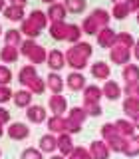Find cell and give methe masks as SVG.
<instances>
[{
	"label": "cell",
	"instance_id": "obj_1",
	"mask_svg": "<svg viewBox=\"0 0 139 159\" xmlns=\"http://www.w3.org/2000/svg\"><path fill=\"white\" fill-rule=\"evenodd\" d=\"M93 48L89 42H78L72 44V48L66 50V66H70L74 72H82L87 66V60L92 58Z\"/></svg>",
	"mask_w": 139,
	"mask_h": 159
},
{
	"label": "cell",
	"instance_id": "obj_2",
	"mask_svg": "<svg viewBox=\"0 0 139 159\" xmlns=\"http://www.w3.org/2000/svg\"><path fill=\"white\" fill-rule=\"evenodd\" d=\"M131 48H125V46H119V44H113V48L109 50V60L117 66H125L129 64V58H131Z\"/></svg>",
	"mask_w": 139,
	"mask_h": 159
},
{
	"label": "cell",
	"instance_id": "obj_3",
	"mask_svg": "<svg viewBox=\"0 0 139 159\" xmlns=\"http://www.w3.org/2000/svg\"><path fill=\"white\" fill-rule=\"evenodd\" d=\"M46 64H48V68L52 70V72H60V70L66 66V54H64L62 50H58V48L50 50Z\"/></svg>",
	"mask_w": 139,
	"mask_h": 159
},
{
	"label": "cell",
	"instance_id": "obj_4",
	"mask_svg": "<svg viewBox=\"0 0 139 159\" xmlns=\"http://www.w3.org/2000/svg\"><path fill=\"white\" fill-rule=\"evenodd\" d=\"M48 107L54 116H64V111H68V99L62 93H54L48 98Z\"/></svg>",
	"mask_w": 139,
	"mask_h": 159
},
{
	"label": "cell",
	"instance_id": "obj_5",
	"mask_svg": "<svg viewBox=\"0 0 139 159\" xmlns=\"http://www.w3.org/2000/svg\"><path fill=\"white\" fill-rule=\"evenodd\" d=\"M6 133H8L10 139H18V141H22V139H26L30 135V127L26 125V123H22V121H12L6 127Z\"/></svg>",
	"mask_w": 139,
	"mask_h": 159
},
{
	"label": "cell",
	"instance_id": "obj_6",
	"mask_svg": "<svg viewBox=\"0 0 139 159\" xmlns=\"http://www.w3.org/2000/svg\"><path fill=\"white\" fill-rule=\"evenodd\" d=\"M89 155H92V159H109V147L107 143L103 141V139H96V141L89 143Z\"/></svg>",
	"mask_w": 139,
	"mask_h": 159
},
{
	"label": "cell",
	"instance_id": "obj_7",
	"mask_svg": "<svg viewBox=\"0 0 139 159\" xmlns=\"http://www.w3.org/2000/svg\"><path fill=\"white\" fill-rule=\"evenodd\" d=\"M46 14H48L50 22H66L68 10H66V6H64V2H54V4H50V6H48Z\"/></svg>",
	"mask_w": 139,
	"mask_h": 159
},
{
	"label": "cell",
	"instance_id": "obj_8",
	"mask_svg": "<svg viewBox=\"0 0 139 159\" xmlns=\"http://www.w3.org/2000/svg\"><path fill=\"white\" fill-rule=\"evenodd\" d=\"M115 36H117V32L115 30H111V28H101L97 32V46L99 48H109L111 50L113 48V44H115Z\"/></svg>",
	"mask_w": 139,
	"mask_h": 159
},
{
	"label": "cell",
	"instance_id": "obj_9",
	"mask_svg": "<svg viewBox=\"0 0 139 159\" xmlns=\"http://www.w3.org/2000/svg\"><path fill=\"white\" fill-rule=\"evenodd\" d=\"M101 92H103V98H107V99H111V102H115V99H119V98H121V93H123V88L119 86V84L115 82V80H107V82L103 84Z\"/></svg>",
	"mask_w": 139,
	"mask_h": 159
},
{
	"label": "cell",
	"instance_id": "obj_10",
	"mask_svg": "<svg viewBox=\"0 0 139 159\" xmlns=\"http://www.w3.org/2000/svg\"><path fill=\"white\" fill-rule=\"evenodd\" d=\"M66 86L72 89V92H79V89H83L87 86V84H86V76H83L82 72H70L66 76Z\"/></svg>",
	"mask_w": 139,
	"mask_h": 159
},
{
	"label": "cell",
	"instance_id": "obj_11",
	"mask_svg": "<svg viewBox=\"0 0 139 159\" xmlns=\"http://www.w3.org/2000/svg\"><path fill=\"white\" fill-rule=\"evenodd\" d=\"M115 127H117V131H119V135H123V137H131V135H135V123H133V119H129V117H119L115 119Z\"/></svg>",
	"mask_w": 139,
	"mask_h": 159
},
{
	"label": "cell",
	"instance_id": "obj_12",
	"mask_svg": "<svg viewBox=\"0 0 139 159\" xmlns=\"http://www.w3.org/2000/svg\"><path fill=\"white\" fill-rule=\"evenodd\" d=\"M101 98H103V92L97 84H87L83 88V103H99Z\"/></svg>",
	"mask_w": 139,
	"mask_h": 159
},
{
	"label": "cell",
	"instance_id": "obj_13",
	"mask_svg": "<svg viewBox=\"0 0 139 159\" xmlns=\"http://www.w3.org/2000/svg\"><path fill=\"white\" fill-rule=\"evenodd\" d=\"M26 117H28V121H32V123H42V121H46L48 119V111H46V107L44 106H30L26 107Z\"/></svg>",
	"mask_w": 139,
	"mask_h": 159
},
{
	"label": "cell",
	"instance_id": "obj_14",
	"mask_svg": "<svg viewBox=\"0 0 139 159\" xmlns=\"http://www.w3.org/2000/svg\"><path fill=\"white\" fill-rule=\"evenodd\" d=\"M46 86L52 93H62L64 86H66V78H62L58 72H50L46 78Z\"/></svg>",
	"mask_w": 139,
	"mask_h": 159
},
{
	"label": "cell",
	"instance_id": "obj_15",
	"mask_svg": "<svg viewBox=\"0 0 139 159\" xmlns=\"http://www.w3.org/2000/svg\"><path fill=\"white\" fill-rule=\"evenodd\" d=\"M89 70H92V76L96 80H109V74H111V68H109V64H105L103 60H97V62H93L92 66H89Z\"/></svg>",
	"mask_w": 139,
	"mask_h": 159
},
{
	"label": "cell",
	"instance_id": "obj_16",
	"mask_svg": "<svg viewBox=\"0 0 139 159\" xmlns=\"http://www.w3.org/2000/svg\"><path fill=\"white\" fill-rule=\"evenodd\" d=\"M74 139H72V135H70L68 131H64V133H60L58 135V149H60V153H62L64 157H70L72 155V151H74Z\"/></svg>",
	"mask_w": 139,
	"mask_h": 159
},
{
	"label": "cell",
	"instance_id": "obj_17",
	"mask_svg": "<svg viewBox=\"0 0 139 159\" xmlns=\"http://www.w3.org/2000/svg\"><path fill=\"white\" fill-rule=\"evenodd\" d=\"M40 151L44 153H54L58 149V135H54V133H44L42 137H40Z\"/></svg>",
	"mask_w": 139,
	"mask_h": 159
},
{
	"label": "cell",
	"instance_id": "obj_18",
	"mask_svg": "<svg viewBox=\"0 0 139 159\" xmlns=\"http://www.w3.org/2000/svg\"><path fill=\"white\" fill-rule=\"evenodd\" d=\"M46 123H48V131L50 133H54V135H60V133H64L66 131V117L64 116H52V117H48L46 119Z\"/></svg>",
	"mask_w": 139,
	"mask_h": 159
},
{
	"label": "cell",
	"instance_id": "obj_19",
	"mask_svg": "<svg viewBox=\"0 0 139 159\" xmlns=\"http://www.w3.org/2000/svg\"><path fill=\"white\" fill-rule=\"evenodd\" d=\"M26 20H30V22L34 24V26H36L40 32H42V30H46L48 28V14L46 12H42V10H32V12L28 14V18Z\"/></svg>",
	"mask_w": 139,
	"mask_h": 159
},
{
	"label": "cell",
	"instance_id": "obj_20",
	"mask_svg": "<svg viewBox=\"0 0 139 159\" xmlns=\"http://www.w3.org/2000/svg\"><path fill=\"white\" fill-rule=\"evenodd\" d=\"M2 14L10 20V22H22V20L26 18L24 6H16V4H8V6L2 10Z\"/></svg>",
	"mask_w": 139,
	"mask_h": 159
},
{
	"label": "cell",
	"instance_id": "obj_21",
	"mask_svg": "<svg viewBox=\"0 0 139 159\" xmlns=\"http://www.w3.org/2000/svg\"><path fill=\"white\" fill-rule=\"evenodd\" d=\"M121 78L125 84H139V66L137 64H125L121 68Z\"/></svg>",
	"mask_w": 139,
	"mask_h": 159
},
{
	"label": "cell",
	"instance_id": "obj_22",
	"mask_svg": "<svg viewBox=\"0 0 139 159\" xmlns=\"http://www.w3.org/2000/svg\"><path fill=\"white\" fill-rule=\"evenodd\" d=\"M12 102L16 103V107H30L32 106V92L30 89H18V92H14Z\"/></svg>",
	"mask_w": 139,
	"mask_h": 159
},
{
	"label": "cell",
	"instance_id": "obj_23",
	"mask_svg": "<svg viewBox=\"0 0 139 159\" xmlns=\"http://www.w3.org/2000/svg\"><path fill=\"white\" fill-rule=\"evenodd\" d=\"M89 16L97 22L99 28H107L109 26V20H111V12H107L105 8H93L89 12Z\"/></svg>",
	"mask_w": 139,
	"mask_h": 159
},
{
	"label": "cell",
	"instance_id": "obj_24",
	"mask_svg": "<svg viewBox=\"0 0 139 159\" xmlns=\"http://www.w3.org/2000/svg\"><path fill=\"white\" fill-rule=\"evenodd\" d=\"M36 76H38V70H36L34 64H26V66H22L18 70V82L24 84V86H26L32 78H36Z\"/></svg>",
	"mask_w": 139,
	"mask_h": 159
},
{
	"label": "cell",
	"instance_id": "obj_25",
	"mask_svg": "<svg viewBox=\"0 0 139 159\" xmlns=\"http://www.w3.org/2000/svg\"><path fill=\"white\" fill-rule=\"evenodd\" d=\"M20 56V48H14V46H6L4 44V48L0 50V60H2V64H14Z\"/></svg>",
	"mask_w": 139,
	"mask_h": 159
},
{
	"label": "cell",
	"instance_id": "obj_26",
	"mask_svg": "<svg viewBox=\"0 0 139 159\" xmlns=\"http://www.w3.org/2000/svg\"><path fill=\"white\" fill-rule=\"evenodd\" d=\"M66 32H68V24L66 22H50V36L58 42L66 40Z\"/></svg>",
	"mask_w": 139,
	"mask_h": 159
},
{
	"label": "cell",
	"instance_id": "obj_27",
	"mask_svg": "<svg viewBox=\"0 0 139 159\" xmlns=\"http://www.w3.org/2000/svg\"><path fill=\"white\" fill-rule=\"evenodd\" d=\"M4 42H6V46H14V48H20V44L24 42L22 40V32L16 28H10L4 32Z\"/></svg>",
	"mask_w": 139,
	"mask_h": 159
},
{
	"label": "cell",
	"instance_id": "obj_28",
	"mask_svg": "<svg viewBox=\"0 0 139 159\" xmlns=\"http://www.w3.org/2000/svg\"><path fill=\"white\" fill-rule=\"evenodd\" d=\"M123 155H127V157L139 155V133H135V135H131V137H127L125 147H123Z\"/></svg>",
	"mask_w": 139,
	"mask_h": 159
},
{
	"label": "cell",
	"instance_id": "obj_29",
	"mask_svg": "<svg viewBox=\"0 0 139 159\" xmlns=\"http://www.w3.org/2000/svg\"><path fill=\"white\" fill-rule=\"evenodd\" d=\"M68 119H70V121H74V123L83 125V121L87 119V113H86V109H83V106L70 107V109H68Z\"/></svg>",
	"mask_w": 139,
	"mask_h": 159
},
{
	"label": "cell",
	"instance_id": "obj_30",
	"mask_svg": "<svg viewBox=\"0 0 139 159\" xmlns=\"http://www.w3.org/2000/svg\"><path fill=\"white\" fill-rule=\"evenodd\" d=\"M123 113L129 117V119H133L139 113V99L137 98H125L123 99Z\"/></svg>",
	"mask_w": 139,
	"mask_h": 159
},
{
	"label": "cell",
	"instance_id": "obj_31",
	"mask_svg": "<svg viewBox=\"0 0 139 159\" xmlns=\"http://www.w3.org/2000/svg\"><path fill=\"white\" fill-rule=\"evenodd\" d=\"M26 89H30L32 93L40 96V93H44V92L48 89V86H46V80H44V78H40V76L32 78V80H30V82L26 84Z\"/></svg>",
	"mask_w": 139,
	"mask_h": 159
},
{
	"label": "cell",
	"instance_id": "obj_32",
	"mask_svg": "<svg viewBox=\"0 0 139 159\" xmlns=\"http://www.w3.org/2000/svg\"><path fill=\"white\" fill-rule=\"evenodd\" d=\"M28 60H30V64H34V66H38V64H44V62L48 60V50L38 44V46L34 48V52L28 56Z\"/></svg>",
	"mask_w": 139,
	"mask_h": 159
},
{
	"label": "cell",
	"instance_id": "obj_33",
	"mask_svg": "<svg viewBox=\"0 0 139 159\" xmlns=\"http://www.w3.org/2000/svg\"><path fill=\"white\" fill-rule=\"evenodd\" d=\"M125 141L127 139L123 137V135H113V137H109L107 139V147H109V151H113V153H123V147H125Z\"/></svg>",
	"mask_w": 139,
	"mask_h": 159
},
{
	"label": "cell",
	"instance_id": "obj_34",
	"mask_svg": "<svg viewBox=\"0 0 139 159\" xmlns=\"http://www.w3.org/2000/svg\"><path fill=\"white\" fill-rule=\"evenodd\" d=\"M82 26L79 24H68V32H66V40L70 44H78L82 42Z\"/></svg>",
	"mask_w": 139,
	"mask_h": 159
},
{
	"label": "cell",
	"instance_id": "obj_35",
	"mask_svg": "<svg viewBox=\"0 0 139 159\" xmlns=\"http://www.w3.org/2000/svg\"><path fill=\"white\" fill-rule=\"evenodd\" d=\"M64 6L72 14H82L87 8V0H64Z\"/></svg>",
	"mask_w": 139,
	"mask_h": 159
},
{
	"label": "cell",
	"instance_id": "obj_36",
	"mask_svg": "<svg viewBox=\"0 0 139 159\" xmlns=\"http://www.w3.org/2000/svg\"><path fill=\"white\" fill-rule=\"evenodd\" d=\"M99 30H101V28L97 26V22H96V20H93L92 16H86V18L82 20V32H83V34H89V36H97Z\"/></svg>",
	"mask_w": 139,
	"mask_h": 159
},
{
	"label": "cell",
	"instance_id": "obj_37",
	"mask_svg": "<svg viewBox=\"0 0 139 159\" xmlns=\"http://www.w3.org/2000/svg\"><path fill=\"white\" fill-rule=\"evenodd\" d=\"M20 32H22L24 36L32 38V40H36L40 34H42V32H40V30L34 26V24L30 22V20H26V18H24V20H22V24H20Z\"/></svg>",
	"mask_w": 139,
	"mask_h": 159
},
{
	"label": "cell",
	"instance_id": "obj_38",
	"mask_svg": "<svg viewBox=\"0 0 139 159\" xmlns=\"http://www.w3.org/2000/svg\"><path fill=\"white\" fill-rule=\"evenodd\" d=\"M115 44L133 50V46H135V38H133V34H131V32H117V36H115Z\"/></svg>",
	"mask_w": 139,
	"mask_h": 159
},
{
	"label": "cell",
	"instance_id": "obj_39",
	"mask_svg": "<svg viewBox=\"0 0 139 159\" xmlns=\"http://www.w3.org/2000/svg\"><path fill=\"white\" fill-rule=\"evenodd\" d=\"M111 16L115 18V20H123V18L129 16V10H127V6L123 2H115V4H113V8H111Z\"/></svg>",
	"mask_w": 139,
	"mask_h": 159
},
{
	"label": "cell",
	"instance_id": "obj_40",
	"mask_svg": "<svg viewBox=\"0 0 139 159\" xmlns=\"http://www.w3.org/2000/svg\"><path fill=\"white\" fill-rule=\"evenodd\" d=\"M36 46H38V44H36V40H32V38H26L22 44H20V54L28 58L30 54L34 52V48H36Z\"/></svg>",
	"mask_w": 139,
	"mask_h": 159
},
{
	"label": "cell",
	"instance_id": "obj_41",
	"mask_svg": "<svg viewBox=\"0 0 139 159\" xmlns=\"http://www.w3.org/2000/svg\"><path fill=\"white\" fill-rule=\"evenodd\" d=\"M12 82V70L6 64H0V86H8Z\"/></svg>",
	"mask_w": 139,
	"mask_h": 159
},
{
	"label": "cell",
	"instance_id": "obj_42",
	"mask_svg": "<svg viewBox=\"0 0 139 159\" xmlns=\"http://www.w3.org/2000/svg\"><path fill=\"white\" fill-rule=\"evenodd\" d=\"M117 127H115V123H103L101 125V139L103 141H107L109 137H113V135H117Z\"/></svg>",
	"mask_w": 139,
	"mask_h": 159
},
{
	"label": "cell",
	"instance_id": "obj_43",
	"mask_svg": "<svg viewBox=\"0 0 139 159\" xmlns=\"http://www.w3.org/2000/svg\"><path fill=\"white\" fill-rule=\"evenodd\" d=\"M83 109H86V113H87V117L92 116V117H99L103 113V109L99 103H83Z\"/></svg>",
	"mask_w": 139,
	"mask_h": 159
},
{
	"label": "cell",
	"instance_id": "obj_44",
	"mask_svg": "<svg viewBox=\"0 0 139 159\" xmlns=\"http://www.w3.org/2000/svg\"><path fill=\"white\" fill-rule=\"evenodd\" d=\"M68 159H92V155H89V149L79 145V147H74L72 155H70Z\"/></svg>",
	"mask_w": 139,
	"mask_h": 159
},
{
	"label": "cell",
	"instance_id": "obj_45",
	"mask_svg": "<svg viewBox=\"0 0 139 159\" xmlns=\"http://www.w3.org/2000/svg\"><path fill=\"white\" fill-rule=\"evenodd\" d=\"M20 159H42V151L34 147H26L22 151V155H20Z\"/></svg>",
	"mask_w": 139,
	"mask_h": 159
},
{
	"label": "cell",
	"instance_id": "obj_46",
	"mask_svg": "<svg viewBox=\"0 0 139 159\" xmlns=\"http://www.w3.org/2000/svg\"><path fill=\"white\" fill-rule=\"evenodd\" d=\"M123 93H125L127 98H137L139 99V84H125Z\"/></svg>",
	"mask_w": 139,
	"mask_h": 159
},
{
	"label": "cell",
	"instance_id": "obj_47",
	"mask_svg": "<svg viewBox=\"0 0 139 159\" xmlns=\"http://www.w3.org/2000/svg\"><path fill=\"white\" fill-rule=\"evenodd\" d=\"M12 96H14V92L10 89V86H0V106L6 103V102H10Z\"/></svg>",
	"mask_w": 139,
	"mask_h": 159
},
{
	"label": "cell",
	"instance_id": "obj_48",
	"mask_svg": "<svg viewBox=\"0 0 139 159\" xmlns=\"http://www.w3.org/2000/svg\"><path fill=\"white\" fill-rule=\"evenodd\" d=\"M129 12H139V0H123Z\"/></svg>",
	"mask_w": 139,
	"mask_h": 159
},
{
	"label": "cell",
	"instance_id": "obj_49",
	"mask_svg": "<svg viewBox=\"0 0 139 159\" xmlns=\"http://www.w3.org/2000/svg\"><path fill=\"white\" fill-rule=\"evenodd\" d=\"M0 121H2L4 125L10 121V111H8L6 107H2V106H0Z\"/></svg>",
	"mask_w": 139,
	"mask_h": 159
},
{
	"label": "cell",
	"instance_id": "obj_50",
	"mask_svg": "<svg viewBox=\"0 0 139 159\" xmlns=\"http://www.w3.org/2000/svg\"><path fill=\"white\" fill-rule=\"evenodd\" d=\"M131 52H133V56H135V58L139 60V38L135 40V46H133V50H131Z\"/></svg>",
	"mask_w": 139,
	"mask_h": 159
},
{
	"label": "cell",
	"instance_id": "obj_51",
	"mask_svg": "<svg viewBox=\"0 0 139 159\" xmlns=\"http://www.w3.org/2000/svg\"><path fill=\"white\" fill-rule=\"evenodd\" d=\"M28 0H10V4H16V6H24Z\"/></svg>",
	"mask_w": 139,
	"mask_h": 159
},
{
	"label": "cell",
	"instance_id": "obj_52",
	"mask_svg": "<svg viewBox=\"0 0 139 159\" xmlns=\"http://www.w3.org/2000/svg\"><path fill=\"white\" fill-rule=\"evenodd\" d=\"M133 123H135V129H137V131H139V113H137L135 117H133Z\"/></svg>",
	"mask_w": 139,
	"mask_h": 159
},
{
	"label": "cell",
	"instance_id": "obj_53",
	"mask_svg": "<svg viewBox=\"0 0 139 159\" xmlns=\"http://www.w3.org/2000/svg\"><path fill=\"white\" fill-rule=\"evenodd\" d=\"M4 8H6V0H0V12H2Z\"/></svg>",
	"mask_w": 139,
	"mask_h": 159
},
{
	"label": "cell",
	"instance_id": "obj_54",
	"mask_svg": "<svg viewBox=\"0 0 139 159\" xmlns=\"http://www.w3.org/2000/svg\"><path fill=\"white\" fill-rule=\"evenodd\" d=\"M4 131H6V129H4V123H2V121H0V137H2V135H4Z\"/></svg>",
	"mask_w": 139,
	"mask_h": 159
},
{
	"label": "cell",
	"instance_id": "obj_55",
	"mask_svg": "<svg viewBox=\"0 0 139 159\" xmlns=\"http://www.w3.org/2000/svg\"><path fill=\"white\" fill-rule=\"evenodd\" d=\"M42 2H46V4H48V6H50V4H54V2H58V0H42Z\"/></svg>",
	"mask_w": 139,
	"mask_h": 159
},
{
	"label": "cell",
	"instance_id": "obj_56",
	"mask_svg": "<svg viewBox=\"0 0 139 159\" xmlns=\"http://www.w3.org/2000/svg\"><path fill=\"white\" fill-rule=\"evenodd\" d=\"M50 159H66V157H64V155H52Z\"/></svg>",
	"mask_w": 139,
	"mask_h": 159
},
{
	"label": "cell",
	"instance_id": "obj_57",
	"mask_svg": "<svg viewBox=\"0 0 139 159\" xmlns=\"http://www.w3.org/2000/svg\"><path fill=\"white\" fill-rule=\"evenodd\" d=\"M111 2H113V4H115V2H123V0H111Z\"/></svg>",
	"mask_w": 139,
	"mask_h": 159
},
{
	"label": "cell",
	"instance_id": "obj_58",
	"mask_svg": "<svg viewBox=\"0 0 139 159\" xmlns=\"http://www.w3.org/2000/svg\"><path fill=\"white\" fill-rule=\"evenodd\" d=\"M137 24H139V12H137Z\"/></svg>",
	"mask_w": 139,
	"mask_h": 159
},
{
	"label": "cell",
	"instance_id": "obj_59",
	"mask_svg": "<svg viewBox=\"0 0 139 159\" xmlns=\"http://www.w3.org/2000/svg\"><path fill=\"white\" fill-rule=\"evenodd\" d=\"M0 34H2V26H0Z\"/></svg>",
	"mask_w": 139,
	"mask_h": 159
}]
</instances>
